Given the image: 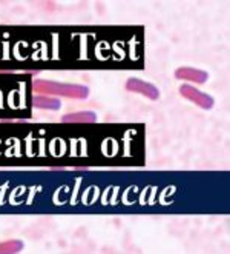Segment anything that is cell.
I'll list each match as a JSON object with an SVG mask.
<instances>
[{"instance_id": "1", "label": "cell", "mask_w": 230, "mask_h": 254, "mask_svg": "<svg viewBox=\"0 0 230 254\" xmlns=\"http://www.w3.org/2000/svg\"><path fill=\"white\" fill-rule=\"evenodd\" d=\"M33 89L39 94L45 96H61L69 99H86L89 94V89L83 85L74 83H58L51 80H34Z\"/></svg>"}, {"instance_id": "2", "label": "cell", "mask_w": 230, "mask_h": 254, "mask_svg": "<svg viewBox=\"0 0 230 254\" xmlns=\"http://www.w3.org/2000/svg\"><path fill=\"white\" fill-rule=\"evenodd\" d=\"M180 94L183 97H186L187 100L196 103L199 108L203 110H210L213 107V99L209 94H204L192 85H181L180 86Z\"/></svg>"}, {"instance_id": "3", "label": "cell", "mask_w": 230, "mask_h": 254, "mask_svg": "<svg viewBox=\"0 0 230 254\" xmlns=\"http://www.w3.org/2000/svg\"><path fill=\"white\" fill-rule=\"evenodd\" d=\"M126 89L131 93H138V94H143L144 97L150 99V100H157L160 97V91L155 85L143 82L140 79H129L126 82Z\"/></svg>"}, {"instance_id": "4", "label": "cell", "mask_w": 230, "mask_h": 254, "mask_svg": "<svg viewBox=\"0 0 230 254\" xmlns=\"http://www.w3.org/2000/svg\"><path fill=\"white\" fill-rule=\"evenodd\" d=\"M175 77L180 80H187V82H193V83H206L209 79V74L201 69L183 66L175 71Z\"/></svg>"}, {"instance_id": "5", "label": "cell", "mask_w": 230, "mask_h": 254, "mask_svg": "<svg viewBox=\"0 0 230 254\" xmlns=\"http://www.w3.org/2000/svg\"><path fill=\"white\" fill-rule=\"evenodd\" d=\"M63 124H94L97 122V116L92 111H80L74 114H66L61 117Z\"/></svg>"}, {"instance_id": "6", "label": "cell", "mask_w": 230, "mask_h": 254, "mask_svg": "<svg viewBox=\"0 0 230 254\" xmlns=\"http://www.w3.org/2000/svg\"><path fill=\"white\" fill-rule=\"evenodd\" d=\"M33 105L36 108H42V110H58L61 107V103L58 99H54L51 96H34L33 97Z\"/></svg>"}, {"instance_id": "7", "label": "cell", "mask_w": 230, "mask_h": 254, "mask_svg": "<svg viewBox=\"0 0 230 254\" xmlns=\"http://www.w3.org/2000/svg\"><path fill=\"white\" fill-rule=\"evenodd\" d=\"M23 250V242L20 241H8L0 244V254H14Z\"/></svg>"}]
</instances>
